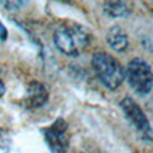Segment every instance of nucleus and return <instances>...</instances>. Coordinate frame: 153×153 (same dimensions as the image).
<instances>
[{
    "label": "nucleus",
    "instance_id": "nucleus-1",
    "mask_svg": "<svg viewBox=\"0 0 153 153\" xmlns=\"http://www.w3.org/2000/svg\"><path fill=\"white\" fill-rule=\"evenodd\" d=\"M91 35L85 27L78 24L61 26L54 32V43L62 54L78 56L90 45Z\"/></svg>",
    "mask_w": 153,
    "mask_h": 153
},
{
    "label": "nucleus",
    "instance_id": "nucleus-2",
    "mask_svg": "<svg viewBox=\"0 0 153 153\" xmlns=\"http://www.w3.org/2000/svg\"><path fill=\"white\" fill-rule=\"evenodd\" d=\"M91 66L101 83L109 90H116L124 82L125 70L114 56L108 53H95L91 58Z\"/></svg>",
    "mask_w": 153,
    "mask_h": 153
},
{
    "label": "nucleus",
    "instance_id": "nucleus-3",
    "mask_svg": "<svg viewBox=\"0 0 153 153\" xmlns=\"http://www.w3.org/2000/svg\"><path fill=\"white\" fill-rule=\"evenodd\" d=\"M125 75L130 87L137 94L146 95L152 90V69L151 65L141 58H134L128 63Z\"/></svg>",
    "mask_w": 153,
    "mask_h": 153
},
{
    "label": "nucleus",
    "instance_id": "nucleus-4",
    "mask_svg": "<svg viewBox=\"0 0 153 153\" xmlns=\"http://www.w3.org/2000/svg\"><path fill=\"white\" fill-rule=\"evenodd\" d=\"M121 109L124 111L126 120L130 122V125H133V128L140 133L144 140L151 143L152 141L151 124H149L146 116L144 114V111L141 110V108L138 106V103H136V101L132 100V98L126 97L121 101Z\"/></svg>",
    "mask_w": 153,
    "mask_h": 153
},
{
    "label": "nucleus",
    "instance_id": "nucleus-5",
    "mask_svg": "<svg viewBox=\"0 0 153 153\" xmlns=\"http://www.w3.org/2000/svg\"><path fill=\"white\" fill-rule=\"evenodd\" d=\"M45 141L51 153H67L70 143L69 125L63 118H58L43 130Z\"/></svg>",
    "mask_w": 153,
    "mask_h": 153
},
{
    "label": "nucleus",
    "instance_id": "nucleus-6",
    "mask_svg": "<svg viewBox=\"0 0 153 153\" xmlns=\"http://www.w3.org/2000/svg\"><path fill=\"white\" fill-rule=\"evenodd\" d=\"M48 91L43 83L39 81H31L27 87L26 97V108L28 109H39L47 102Z\"/></svg>",
    "mask_w": 153,
    "mask_h": 153
},
{
    "label": "nucleus",
    "instance_id": "nucleus-7",
    "mask_svg": "<svg viewBox=\"0 0 153 153\" xmlns=\"http://www.w3.org/2000/svg\"><path fill=\"white\" fill-rule=\"evenodd\" d=\"M106 42L108 45L117 53H122L128 47V35L118 26L111 27L106 34Z\"/></svg>",
    "mask_w": 153,
    "mask_h": 153
},
{
    "label": "nucleus",
    "instance_id": "nucleus-8",
    "mask_svg": "<svg viewBox=\"0 0 153 153\" xmlns=\"http://www.w3.org/2000/svg\"><path fill=\"white\" fill-rule=\"evenodd\" d=\"M103 11L110 18H125L130 13V8L126 1H105Z\"/></svg>",
    "mask_w": 153,
    "mask_h": 153
},
{
    "label": "nucleus",
    "instance_id": "nucleus-9",
    "mask_svg": "<svg viewBox=\"0 0 153 153\" xmlns=\"http://www.w3.org/2000/svg\"><path fill=\"white\" fill-rule=\"evenodd\" d=\"M0 4H3V5H11L8 10H18V8H22L23 5H26L27 1H0Z\"/></svg>",
    "mask_w": 153,
    "mask_h": 153
},
{
    "label": "nucleus",
    "instance_id": "nucleus-10",
    "mask_svg": "<svg viewBox=\"0 0 153 153\" xmlns=\"http://www.w3.org/2000/svg\"><path fill=\"white\" fill-rule=\"evenodd\" d=\"M0 133H1V136H0V148H8V145L11 144L10 137L5 134V130L0 129Z\"/></svg>",
    "mask_w": 153,
    "mask_h": 153
},
{
    "label": "nucleus",
    "instance_id": "nucleus-11",
    "mask_svg": "<svg viewBox=\"0 0 153 153\" xmlns=\"http://www.w3.org/2000/svg\"><path fill=\"white\" fill-rule=\"evenodd\" d=\"M0 38H1V40H5V38H7V30L1 23H0Z\"/></svg>",
    "mask_w": 153,
    "mask_h": 153
},
{
    "label": "nucleus",
    "instance_id": "nucleus-12",
    "mask_svg": "<svg viewBox=\"0 0 153 153\" xmlns=\"http://www.w3.org/2000/svg\"><path fill=\"white\" fill-rule=\"evenodd\" d=\"M4 91H5V87H4V83H3V81L0 79V97H1L3 94H4Z\"/></svg>",
    "mask_w": 153,
    "mask_h": 153
}]
</instances>
